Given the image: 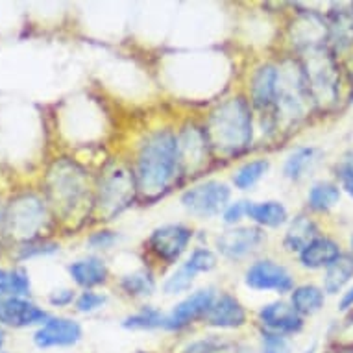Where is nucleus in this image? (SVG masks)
I'll return each instance as SVG.
<instances>
[{
  "mask_svg": "<svg viewBox=\"0 0 353 353\" xmlns=\"http://www.w3.org/2000/svg\"><path fill=\"white\" fill-rule=\"evenodd\" d=\"M8 232L21 241L39 239L48 220L47 203L35 194H23L15 198L6 211Z\"/></svg>",
  "mask_w": 353,
  "mask_h": 353,
  "instance_id": "nucleus-12",
  "label": "nucleus"
},
{
  "mask_svg": "<svg viewBox=\"0 0 353 353\" xmlns=\"http://www.w3.org/2000/svg\"><path fill=\"white\" fill-rule=\"evenodd\" d=\"M261 353H290L289 336L272 333V331L259 330Z\"/></svg>",
  "mask_w": 353,
  "mask_h": 353,
  "instance_id": "nucleus-37",
  "label": "nucleus"
},
{
  "mask_svg": "<svg viewBox=\"0 0 353 353\" xmlns=\"http://www.w3.org/2000/svg\"><path fill=\"white\" fill-rule=\"evenodd\" d=\"M47 194L61 220H80L94 213V183L80 163L59 159L48 170Z\"/></svg>",
  "mask_w": 353,
  "mask_h": 353,
  "instance_id": "nucleus-3",
  "label": "nucleus"
},
{
  "mask_svg": "<svg viewBox=\"0 0 353 353\" xmlns=\"http://www.w3.org/2000/svg\"><path fill=\"white\" fill-rule=\"evenodd\" d=\"M117 289L128 300H148L157 290L156 270L148 265H143L135 270L122 274L117 279Z\"/></svg>",
  "mask_w": 353,
  "mask_h": 353,
  "instance_id": "nucleus-25",
  "label": "nucleus"
},
{
  "mask_svg": "<svg viewBox=\"0 0 353 353\" xmlns=\"http://www.w3.org/2000/svg\"><path fill=\"white\" fill-rule=\"evenodd\" d=\"M228 350H230V341H226L224 336L209 335L189 342L180 353H226Z\"/></svg>",
  "mask_w": 353,
  "mask_h": 353,
  "instance_id": "nucleus-35",
  "label": "nucleus"
},
{
  "mask_svg": "<svg viewBox=\"0 0 353 353\" xmlns=\"http://www.w3.org/2000/svg\"><path fill=\"white\" fill-rule=\"evenodd\" d=\"M176 139L183 180H192L208 172L209 165L214 161V154L203 121L187 119L185 122H181L176 128Z\"/></svg>",
  "mask_w": 353,
  "mask_h": 353,
  "instance_id": "nucleus-8",
  "label": "nucleus"
},
{
  "mask_svg": "<svg viewBox=\"0 0 353 353\" xmlns=\"http://www.w3.org/2000/svg\"><path fill=\"white\" fill-rule=\"evenodd\" d=\"M132 168L139 202L154 205L168 196L183 181L176 130L167 124L146 130L135 145Z\"/></svg>",
  "mask_w": 353,
  "mask_h": 353,
  "instance_id": "nucleus-1",
  "label": "nucleus"
},
{
  "mask_svg": "<svg viewBox=\"0 0 353 353\" xmlns=\"http://www.w3.org/2000/svg\"><path fill=\"white\" fill-rule=\"evenodd\" d=\"M248 309L241 301V298L230 290H219L202 324L219 331H232L244 327L248 324Z\"/></svg>",
  "mask_w": 353,
  "mask_h": 353,
  "instance_id": "nucleus-16",
  "label": "nucleus"
},
{
  "mask_svg": "<svg viewBox=\"0 0 353 353\" xmlns=\"http://www.w3.org/2000/svg\"><path fill=\"white\" fill-rule=\"evenodd\" d=\"M268 243V233L254 224H241L235 228H226L219 235H214L213 248L220 259L230 263H244L248 259H257V255L265 250Z\"/></svg>",
  "mask_w": 353,
  "mask_h": 353,
  "instance_id": "nucleus-10",
  "label": "nucleus"
},
{
  "mask_svg": "<svg viewBox=\"0 0 353 353\" xmlns=\"http://www.w3.org/2000/svg\"><path fill=\"white\" fill-rule=\"evenodd\" d=\"M327 353H353V344H350V342H341V344H339V347H335V350H330Z\"/></svg>",
  "mask_w": 353,
  "mask_h": 353,
  "instance_id": "nucleus-45",
  "label": "nucleus"
},
{
  "mask_svg": "<svg viewBox=\"0 0 353 353\" xmlns=\"http://www.w3.org/2000/svg\"><path fill=\"white\" fill-rule=\"evenodd\" d=\"M336 311L344 314V316L353 311V283L339 296V300H336Z\"/></svg>",
  "mask_w": 353,
  "mask_h": 353,
  "instance_id": "nucleus-41",
  "label": "nucleus"
},
{
  "mask_svg": "<svg viewBox=\"0 0 353 353\" xmlns=\"http://www.w3.org/2000/svg\"><path fill=\"white\" fill-rule=\"evenodd\" d=\"M344 104H353V69L350 70V74L346 76V99H344Z\"/></svg>",
  "mask_w": 353,
  "mask_h": 353,
  "instance_id": "nucleus-43",
  "label": "nucleus"
},
{
  "mask_svg": "<svg viewBox=\"0 0 353 353\" xmlns=\"http://www.w3.org/2000/svg\"><path fill=\"white\" fill-rule=\"evenodd\" d=\"M110 303V296L102 290H81L76 296L74 309L81 314H93L97 311H102Z\"/></svg>",
  "mask_w": 353,
  "mask_h": 353,
  "instance_id": "nucleus-34",
  "label": "nucleus"
},
{
  "mask_svg": "<svg viewBox=\"0 0 353 353\" xmlns=\"http://www.w3.org/2000/svg\"><path fill=\"white\" fill-rule=\"evenodd\" d=\"M298 58L305 69L316 113H330L341 108L346 99V76L342 74V59L336 58L330 47L307 50L298 54Z\"/></svg>",
  "mask_w": 353,
  "mask_h": 353,
  "instance_id": "nucleus-5",
  "label": "nucleus"
},
{
  "mask_svg": "<svg viewBox=\"0 0 353 353\" xmlns=\"http://www.w3.org/2000/svg\"><path fill=\"white\" fill-rule=\"evenodd\" d=\"M30 278L28 272L24 268H13L10 270V296H17V298H26L30 294Z\"/></svg>",
  "mask_w": 353,
  "mask_h": 353,
  "instance_id": "nucleus-38",
  "label": "nucleus"
},
{
  "mask_svg": "<svg viewBox=\"0 0 353 353\" xmlns=\"http://www.w3.org/2000/svg\"><path fill=\"white\" fill-rule=\"evenodd\" d=\"M324 232L322 222L314 214L307 213L305 209L290 216L289 224L285 226L283 235H281V250L285 254L298 257L303 250L319 239Z\"/></svg>",
  "mask_w": 353,
  "mask_h": 353,
  "instance_id": "nucleus-17",
  "label": "nucleus"
},
{
  "mask_svg": "<svg viewBox=\"0 0 353 353\" xmlns=\"http://www.w3.org/2000/svg\"><path fill=\"white\" fill-rule=\"evenodd\" d=\"M255 111V119L274 117V104L278 93V61H261L255 65L244 91Z\"/></svg>",
  "mask_w": 353,
  "mask_h": 353,
  "instance_id": "nucleus-14",
  "label": "nucleus"
},
{
  "mask_svg": "<svg viewBox=\"0 0 353 353\" xmlns=\"http://www.w3.org/2000/svg\"><path fill=\"white\" fill-rule=\"evenodd\" d=\"M252 200L241 198V200H232L228 203V208L224 209V213L220 214L222 224L226 228H235L241 226L244 220H248V209Z\"/></svg>",
  "mask_w": 353,
  "mask_h": 353,
  "instance_id": "nucleus-36",
  "label": "nucleus"
},
{
  "mask_svg": "<svg viewBox=\"0 0 353 353\" xmlns=\"http://www.w3.org/2000/svg\"><path fill=\"white\" fill-rule=\"evenodd\" d=\"M4 336H6L4 335V331L0 330V346H2V342H4Z\"/></svg>",
  "mask_w": 353,
  "mask_h": 353,
  "instance_id": "nucleus-49",
  "label": "nucleus"
},
{
  "mask_svg": "<svg viewBox=\"0 0 353 353\" xmlns=\"http://www.w3.org/2000/svg\"><path fill=\"white\" fill-rule=\"evenodd\" d=\"M352 283L353 255L350 252H344L339 259L333 261L330 267L322 272L320 285H322V289L327 294V298H335V296H341Z\"/></svg>",
  "mask_w": 353,
  "mask_h": 353,
  "instance_id": "nucleus-27",
  "label": "nucleus"
},
{
  "mask_svg": "<svg viewBox=\"0 0 353 353\" xmlns=\"http://www.w3.org/2000/svg\"><path fill=\"white\" fill-rule=\"evenodd\" d=\"M135 202H139V192L132 163L121 159L108 163L94 183V214L108 224L126 213Z\"/></svg>",
  "mask_w": 353,
  "mask_h": 353,
  "instance_id": "nucleus-6",
  "label": "nucleus"
},
{
  "mask_svg": "<svg viewBox=\"0 0 353 353\" xmlns=\"http://www.w3.org/2000/svg\"><path fill=\"white\" fill-rule=\"evenodd\" d=\"M69 276L81 290H99L111 281V268L108 261L99 254L85 255L69 265Z\"/></svg>",
  "mask_w": 353,
  "mask_h": 353,
  "instance_id": "nucleus-20",
  "label": "nucleus"
},
{
  "mask_svg": "<svg viewBox=\"0 0 353 353\" xmlns=\"http://www.w3.org/2000/svg\"><path fill=\"white\" fill-rule=\"evenodd\" d=\"M165 314L161 309L156 305H141L137 311L126 314L122 319L121 325L128 331H154V330H163L165 325Z\"/></svg>",
  "mask_w": 353,
  "mask_h": 353,
  "instance_id": "nucleus-29",
  "label": "nucleus"
},
{
  "mask_svg": "<svg viewBox=\"0 0 353 353\" xmlns=\"http://www.w3.org/2000/svg\"><path fill=\"white\" fill-rule=\"evenodd\" d=\"M194 228L185 222H167L154 228L143 243L146 265L154 270L178 267L181 259L191 252Z\"/></svg>",
  "mask_w": 353,
  "mask_h": 353,
  "instance_id": "nucleus-7",
  "label": "nucleus"
},
{
  "mask_svg": "<svg viewBox=\"0 0 353 353\" xmlns=\"http://www.w3.org/2000/svg\"><path fill=\"white\" fill-rule=\"evenodd\" d=\"M50 319V314L35 305L28 298H17V296H8L0 298V324L8 327H30V325L45 324Z\"/></svg>",
  "mask_w": 353,
  "mask_h": 353,
  "instance_id": "nucleus-18",
  "label": "nucleus"
},
{
  "mask_svg": "<svg viewBox=\"0 0 353 353\" xmlns=\"http://www.w3.org/2000/svg\"><path fill=\"white\" fill-rule=\"evenodd\" d=\"M331 174H333V180L336 183L342 181L352 180L353 178V150L346 152L341 159H336L335 165L331 167Z\"/></svg>",
  "mask_w": 353,
  "mask_h": 353,
  "instance_id": "nucleus-39",
  "label": "nucleus"
},
{
  "mask_svg": "<svg viewBox=\"0 0 353 353\" xmlns=\"http://www.w3.org/2000/svg\"><path fill=\"white\" fill-rule=\"evenodd\" d=\"M233 187L222 180H200L180 194V203L189 216L196 220H213L224 213L232 202Z\"/></svg>",
  "mask_w": 353,
  "mask_h": 353,
  "instance_id": "nucleus-9",
  "label": "nucleus"
},
{
  "mask_svg": "<svg viewBox=\"0 0 353 353\" xmlns=\"http://www.w3.org/2000/svg\"><path fill=\"white\" fill-rule=\"evenodd\" d=\"M342 187L333 178H322L313 181L305 194V211L314 214L316 219L327 216L335 211L342 202Z\"/></svg>",
  "mask_w": 353,
  "mask_h": 353,
  "instance_id": "nucleus-22",
  "label": "nucleus"
},
{
  "mask_svg": "<svg viewBox=\"0 0 353 353\" xmlns=\"http://www.w3.org/2000/svg\"><path fill=\"white\" fill-rule=\"evenodd\" d=\"M316 113L313 94L300 58L290 52L278 59V93L274 104V119L279 134L292 132Z\"/></svg>",
  "mask_w": 353,
  "mask_h": 353,
  "instance_id": "nucleus-4",
  "label": "nucleus"
},
{
  "mask_svg": "<svg viewBox=\"0 0 353 353\" xmlns=\"http://www.w3.org/2000/svg\"><path fill=\"white\" fill-rule=\"evenodd\" d=\"M272 168V161L268 157H254L241 163L232 174V187L239 192H248L259 185L263 178Z\"/></svg>",
  "mask_w": 353,
  "mask_h": 353,
  "instance_id": "nucleus-28",
  "label": "nucleus"
},
{
  "mask_svg": "<svg viewBox=\"0 0 353 353\" xmlns=\"http://www.w3.org/2000/svg\"><path fill=\"white\" fill-rule=\"evenodd\" d=\"M59 252V244L48 239H32V241H24L17 248V259L28 261L34 257H45V255H52Z\"/></svg>",
  "mask_w": 353,
  "mask_h": 353,
  "instance_id": "nucleus-32",
  "label": "nucleus"
},
{
  "mask_svg": "<svg viewBox=\"0 0 353 353\" xmlns=\"http://www.w3.org/2000/svg\"><path fill=\"white\" fill-rule=\"evenodd\" d=\"M287 300L296 313L307 320L324 311L325 303H327V294L320 283L305 281V283L296 285L294 290L287 296Z\"/></svg>",
  "mask_w": 353,
  "mask_h": 353,
  "instance_id": "nucleus-26",
  "label": "nucleus"
},
{
  "mask_svg": "<svg viewBox=\"0 0 353 353\" xmlns=\"http://www.w3.org/2000/svg\"><path fill=\"white\" fill-rule=\"evenodd\" d=\"M76 290L74 289H58L52 290L48 294V303L52 307H69L74 305L76 301Z\"/></svg>",
  "mask_w": 353,
  "mask_h": 353,
  "instance_id": "nucleus-40",
  "label": "nucleus"
},
{
  "mask_svg": "<svg viewBox=\"0 0 353 353\" xmlns=\"http://www.w3.org/2000/svg\"><path fill=\"white\" fill-rule=\"evenodd\" d=\"M346 252H350V254L353 255V232L347 235V250Z\"/></svg>",
  "mask_w": 353,
  "mask_h": 353,
  "instance_id": "nucleus-47",
  "label": "nucleus"
},
{
  "mask_svg": "<svg viewBox=\"0 0 353 353\" xmlns=\"http://www.w3.org/2000/svg\"><path fill=\"white\" fill-rule=\"evenodd\" d=\"M243 283L254 292H272L279 298L289 296L296 283L294 272L285 263L274 257H257L244 268Z\"/></svg>",
  "mask_w": 353,
  "mask_h": 353,
  "instance_id": "nucleus-11",
  "label": "nucleus"
},
{
  "mask_svg": "<svg viewBox=\"0 0 353 353\" xmlns=\"http://www.w3.org/2000/svg\"><path fill=\"white\" fill-rule=\"evenodd\" d=\"M83 330L81 324L74 319L65 316H50V319L35 331L34 342L39 347H59L74 346L81 341Z\"/></svg>",
  "mask_w": 353,
  "mask_h": 353,
  "instance_id": "nucleus-21",
  "label": "nucleus"
},
{
  "mask_svg": "<svg viewBox=\"0 0 353 353\" xmlns=\"http://www.w3.org/2000/svg\"><path fill=\"white\" fill-rule=\"evenodd\" d=\"M255 316H257L259 330L279 333L289 339L300 335L301 331L305 330V319L296 313L289 300H285V298L263 303Z\"/></svg>",
  "mask_w": 353,
  "mask_h": 353,
  "instance_id": "nucleus-15",
  "label": "nucleus"
},
{
  "mask_svg": "<svg viewBox=\"0 0 353 353\" xmlns=\"http://www.w3.org/2000/svg\"><path fill=\"white\" fill-rule=\"evenodd\" d=\"M324 156V152L314 145L296 146L287 154L281 165V176L290 183H301L309 178L316 165Z\"/></svg>",
  "mask_w": 353,
  "mask_h": 353,
  "instance_id": "nucleus-23",
  "label": "nucleus"
},
{
  "mask_svg": "<svg viewBox=\"0 0 353 353\" xmlns=\"http://www.w3.org/2000/svg\"><path fill=\"white\" fill-rule=\"evenodd\" d=\"M214 159L232 161L252 150L257 134V119L246 93L224 97L203 119Z\"/></svg>",
  "mask_w": 353,
  "mask_h": 353,
  "instance_id": "nucleus-2",
  "label": "nucleus"
},
{
  "mask_svg": "<svg viewBox=\"0 0 353 353\" xmlns=\"http://www.w3.org/2000/svg\"><path fill=\"white\" fill-rule=\"evenodd\" d=\"M346 250L335 235L322 233L319 239H314L298 257L296 263L305 272H324L333 261H336Z\"/></svg>",
  "mask_w": 353,
  "mask_h": 353,
  "instance_id": "nucleus-19",
  "label": "nucleus"
},
{
  "mask_svg": "<svg viewBox=\"0 0 353 353\" xmlns=\"http://www.w3.org/2000/svg\"><path fill=\"white\" fill-rule=\"evenodd\" d=\"M137 353H150V352H137Z\"/></svg>",
  "mask_w": 353,
  "mask_h": 353,
  "instance_id": "nucleus-50",
  "label": "nucleus"
},
{
  "mask_svg": "<svg viewBox=\"0 0 353 353\" xmlns=\"http://www.w3.org/2000/svg\"><path fill=\"white\" fill-rule=\"evenodd\" d=\"M10 296V270L0 268V298Z\"/></svg>",
  "mask_w": 353,
  "mask_h": 353,
  "instance_id": "nucleus-42",
  "label": "nucleus"
},
{
  "mask_svg": "<svg viewBox=\"0 0 353 353\" xmlns=\"http://www.w3.org/2000/svg\"><path fill=\"white\" fill-rule=\"evenodd\" d=\"M121 243V233L115 232V230H111L108 226H102L100 230H94L87 235V248L91 250V252H110L117 246V244Z\"/></svg>",
  "mask_w": 353,
  "mask_h": 353,
  "instance_id": "nucleus-33",
  "label": "nucleus"
},
{
  "mask_svg": "<svg viewBox=\"0 0 353 353\" xmlns=\"http://www.w3.org/2000/svg\"><path fill=\"white\" fill-rule=\"evenodd\" d=\"M290 211L281 200H261L250 202L248 222L254 226L265 230V232H278L285 230L289 224Z\"/></svg>",
  "mask_w": 353,
  "mask_h": 353,
  "instance_id": "nucleus-24",
  "label": "nucleus"
},
{
  "mask_svg": "<svg viewBox=\"0 0 353 353\" xmlns=\"http://www.w3.org/2000/svg\"><path fill=\"white\" fill-rule=\"evenodd\" d=\"M339 185L342 187V192H344L347 198H352V200H353V178H352V180L342 181V183H339Z\"/></svg>",
  "mask_w": 353,
  "mask_h": 353,
  "instance_id": "nucleus-46",
  "label": "nucleus"
},
{
  "mask_svg": "<svg viewBox=\"0 0 353 353\" xmlns=\"http://www.w3.org/2000/svg\"><path fill=\"white\" fill-rule=\"evenodd\" d=\"M194 281H196V276L189 270V268L180 263L178 267H174L170 272L167 274V278L163 279L161 283V292L168 298H178V296L189 294L191 290H194Z\"/></svg>",
  "mask_w": 353,
  "mask_h": 353,
  "instance_id": "nucleus-30",
  "label": "nucleus"
},
{
  "mask_svg": "<svg viewBox=\"0 0 353 353\" xmlns=\"http://www.w3.org/2000/svg\"><path fill=\"white\" fill-rule=\"evenodd\" d=\"M219 263V254L214 252V248H209V246H194V248L187 254L185 259H183V265H185L196 278L198 276H202V274H211L213 270H216Z\"/></svg>",
  "mask_w": 353,
  "mask_h": 353,
  "instance_id": "nucleus-31",
  "label": "nucleus"
},
{
  "mask_svg": "<svg viewBox=\"0 0 353 353\" xmlns=\"http://www.w3.org/2000/svg\"><path fill=\"white\" fill-rule=\"evenodd\" d=\"M219 290L214 287H200L191 290L180 301H176L172 309L165 314V331H183L196 322H203L205 314L213 305Z\"/></svg>",
  "mask_w": 353,
  "mask_h": 353,
  "instance_id": "nucleus-13",
  "label": "nucleus"
},
{
  "mask_svg": "<svg viewBox=\"0 0 353 353\" xmlns=\"http://www.w3.org/2000/svg\"><path fill=\"white\" fill-rule=\"evenodd\" d=\"M350 344H353V342H350Z\"/></svg>",
  "mask_w": 353,
  "mask_h": 353,
  "instance_id": "nucleus-51",
  "label": "nucleus"
},
{
  "mask_svg": "<svg viewBox=\"0 0 353 353\" xmlns=\"http://www.w3.org/2000/svg\"><path fill=\"white\" fill-rule=\"evenodd\" d=\"M347 12H350V17H352V23H353V2L347 4Z\"/></svg>",
  "mask_w": 353,
  "mask_h": 353,
  "instance_id": "nucleus-48",
  "label": "nucleus"
},
{
  "mask_svg": "<svg viewBox=\"0 0 353 353\" xmlns=\"http://www.w3.org/2000/svg\"><path fill=\"white\" fill-rule=\"evenodd\" d=\"M6 211H8V208L0 205V241H2V237H4V235H6V232H8Z\"/></svg>",
  "mask_w": 353,
  "mask_h": 353,
  "instance_id": "nucleus-44",
  "label": "nucleus"
}]
</instances>
